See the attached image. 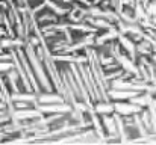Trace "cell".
Returning a JSON list of instances; mask_svg holds the SVG:
<instances>
[{"label": "cell", "mask_w": 156, "mask_h": 145, "mask_svg": "<svg viewBox=\"0 0 156 145\" xmlns=\"http://www.w3.org/2000/svg\"><path fill=\"white\" fill-rule=\"evenodd\" d=\"M56 145H108V144H56Z\"/></svg>", "instance_id": "6da1fadb"}]
</instances>
